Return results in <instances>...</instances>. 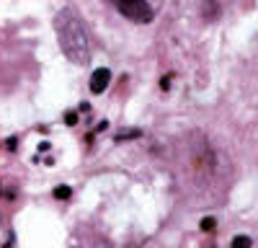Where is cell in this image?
Listing matches in <instances>:
<instances>
[{"mask_svg":"<svg viewBox=\"0 0 258 248\" xmlns=\"http://www.w3.org/2000/svg\"><path fill=\"white\" fill-rule=\"evenodd\" d=\"M54 31H57V39H59V47H62L64 57H68L70 62H75V65H85V62L91 59L88 34H85L80 18L70 8H62L54 16Z\"/></svg>","mask_w":258,"mask_h":248,"instance_id":"obj_1","label":"cell"},{"mask_svg":"<svg viewBox=\"0 0 258 248\" xmlns=\"http://www.w3.org/2000/svg\"><path fill=\"white\" fill-rule=\"evenodd\" d=\"M114 6L124 18L135 21V24H150L153 21V8H150L147 0H116Z\"/></svg>","mask_w":258,"mask_h":248,"instance_id":"obj_2","label":"cell"},{"mask_svg":"<svg viewBox=\"0 0 258 248\" xmlns=\"http://www.w3.org/2000/svg\"><path fill=\"white\" fill-rule=\"evenodd\" d=\"M109 83H111V73H109V68H98V70H93V75H91V91H93V93H103L106 88H109Z\"/></svg>","mask_w":258,"mask_h":248,"instance_id":"obj_3","label":"cell"},{"mask_svg":"<svg viewBox=\"0 0 258 248\" xmlns=\"http://www.w3.org/2000/svg\"><path fill=\"white\" fill-rule=\"evenodd\" d=\"M70 194H73L70 186H57L54 189V199H70Z\"/></svg>","mask_w":258,"mask_h":248,"instance_id":"obj_4","label":"cell"},{"mask_svg":"<svg viewBox=\"0 0 258 248\" xmlns=\"http://www.w3.org/2000/svg\"><path fill=\"white\" fill-rule=\"evenodd\" d=\"M214 227H217V220H214V217H204L202 220V230L204 233H214Z\"/></svg>","mask_w":258,"mask_h":248,"instance_id":"obj_5","label":"cell"},{"mask_svg":"<svg viewBox=\"0 0 258 248\" xmlns=\"http://www.w3.org/2000/svg\"><path fill=\"white\" fill-rule=\"evenodd\" d=\"M220 11H217V3H212V0H207L204 3V18H209V16H217Z\"/></svg>","mask_w":258,"mask_h":248,"instance_id":"obj_6","label":"cell"},{"mask_svg":"<svg viewBox=\"0 0 258 248\" xmlns=\"http://www.w3.org/2000/svg\"><path fill=\"white\" fill-rule=\"evenodd\" d=\"M253 240L248 235H238V238H232V245H250Z\"/></svg>","mask_w":258,"mask_h":248,"instance_id":"obj_7","label":"cell"},{"mask_svg":"<svg viewBox=\"0 0 258 248\" xmlns=\"http://www.w3.org/2000/svg\"><path fill=\"white\" fill-rule=\"evenodd\" d=\"M124 137H140V130H132V132H119L116 140H124Z\"/></svg>","mask_w":258,"mask_h":248,"instance_id":"obj_8","label":"cell"},{"mask_svg":"<svg viewBox=\"0 0 258 248\" xmlns=\"http://www.w3.org/2000/svg\"><path fill=\"white\" fill-rule=\"evenodd\" d=\"M64 121H68L70 127H73V124H78V114H75V111H70V114H64Z\"/></svg>","mask_w":258,"mask_h":248,"instance_id":"obj_9","label":"cell"},{"mask_svg":"<svg viewBox=\"0 0 258 248\" xmlns=\"http://www.w3.org/2000/svg\"><path fill=\"white\" fill-rule=\"evenodd\" d=\"M160 88H163V91H168V88H170V75H165V78H163V83H160Z\"/></svg>","mask_w":258,"mask_h":248,"instance_id":"obj_10","label":"cell"}]
</instances>
